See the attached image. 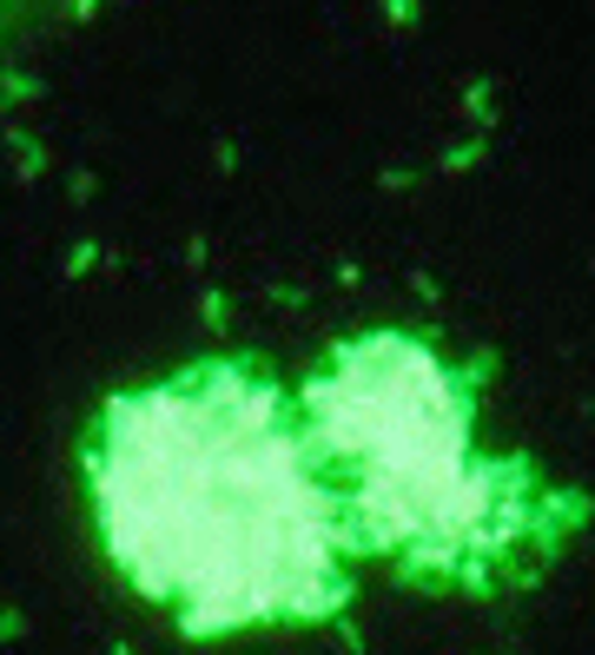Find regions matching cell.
<instances>
[{
    "label": "cell",
    "mask_w": 595,
    "mask_h": 655,
    "mask_svg": "<svg viewBox=\"0 0 595 655\" xmlns=\"http://www.w3.org/2000/svg\"><path fill=\"white\" fill-rule=\"evenodd\" d=\"M79 483L113 577L186 635L311 629L358 596L298 391L259 358L120 384L79 437Z\"/></svg>",
    "instance_id": "obj_1"
},
{
    "label": "cell",
    "mask_w": 595,
    "mask_h": 655,
    "mask_svg": "<svg viewBox=\"0 0 595 655\" xmlns=\"http://www.w3.org/2000/svg\"><path fill=\"white\" fill-rule=\"evenodd\" d=\"M298 411L345 543L417 590H517L582 523L530 457L483 444L476 384L431 332L331 338L298 378Z\"/></svg>",
    "instance_id": "obj_2"
}]
</instances>
